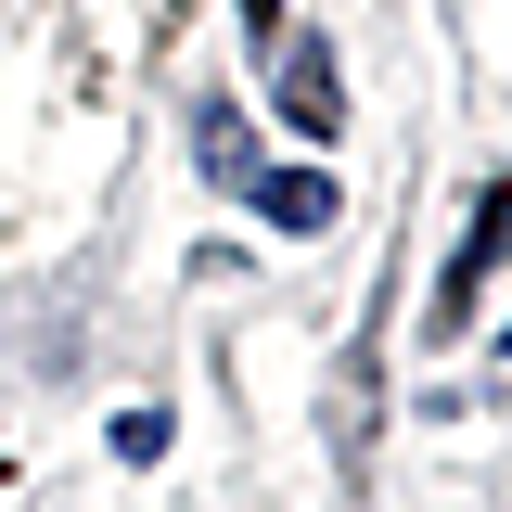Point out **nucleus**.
I'll return each instance as SVG.
<instances>
[{
  "label": "nucleus",
  "mask_w": 512,
  "mask_h": 512,
  "mask_svg": "<svg viewBox=\"0 0 512 512\" xmlns=\"http://www.w3.org/2000/svg\"><path fill=\"white\" fill-rule=\"evenodd\" d=\"M500 244H512V180H474V218H461V244H448V269H436V308H423V333H436V346H448V333H474Z\"/></svg>",
  "instance_id": "nucleus-1"
},
{
  "label": "nucleus",
  "mask_w": 512,
  "mask_h": 512,
  "mask_svg": "<svg viewBox=\"0 0 512 512\" xmlns=\"http://www.w3.org/2000/svg\"><path fill=\"white\" fill-rule=\"evenodd\" d=\"M269 116L295 128V141H333V128H346V77H333V52H282V103H269Z\"/></svg>",
  "instance_id": "nucleus-2"
},
{
  "label": "nucleus",
  "mask_w": 512,
  "mask_h": 512,
  "mask_svg": "<svg viewBox=\"0 0 512 512\" xmlns=\"http://www.w3.org/2000/svg\"><path fill=\"white\" fill-rule=\"evenodd\" d=\"M192 167H205L218 192H256V141H244L231 103H205V116H192Z\"/></svg>",
  "instance_id": "nucleus-3"
},
{
  "label": "nucleus",
  "mask_w": 512,
  "mask_h": 512,
  "mask_svg": "<svg viewBox=\"0 0 512 512\" xmlns=\"http://www.w3.org/2000/svg\"><path fill=\"white\" fill-rule=\"evenodd\" d=\"M244 205H256V218H269V231H320V218H333V205H346V192L320 180V167H282V180H256Z\"/></svg>",
  "instance_id": "nucleus-4"
},
{
  "label": "nucleus",
  "mask_w": 512,
  "mask_h": 512,
  "mask_svg": "<svg viewBox=\"0 0 512 512\" xmlns=\"http://www.w3.org/2000/svg\"><path fill=\"white\" fill-rule=\"evenodd\" d=\"M231 13H244V39H269V52H282V0H231Z\"/></svg>",
  "instance_id": "nucleus-5"
}]
</instances>
